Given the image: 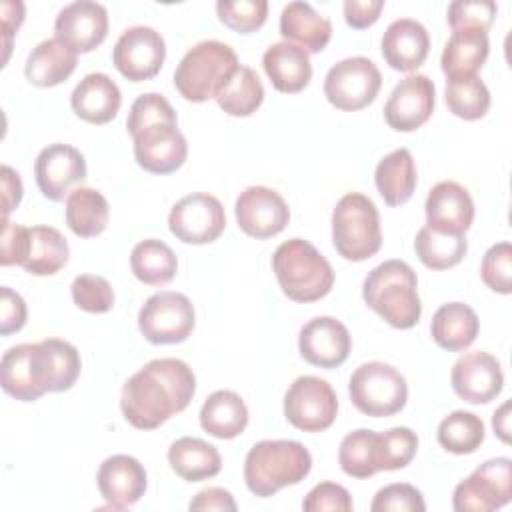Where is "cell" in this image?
I'll list each match as a JSON object with an SVG mask.
<instances>
[{"label": "cell", "instance_id": "obj_1", "mask_svg": "<svg viewBox=\"0 0 512 512\" xmlns=\"http://www.w3.org/2000/svg\"><path fill=\"white\" fill-rule=\"evenodd\" d=\"M196 392L192 368L178 358H156L132 374L120 394L124 418L138 430H154L182 412Z\"/></svg>", "mask_w": 512, "mask_h": 512}, {"label": "cell", "instance_id": "obj_2", "mask_svg": "<svg viewBox=\"0 0 512 512\" xmlns=\"http://www.w3.org/2000/svg\"><path fill=\"white\" fill-rule=\"evenodd\" d=\"M362 298L368 308L398 330L416 326L422 314L418 278L404 260H386L372 268L364 278Z\"/></svg>", "mask_w": 512, "mask_h": 512}, {"label": "cell", "instance_id": "obj_3", "mask_svg": "<svg viewBox=\"0 0 512 512\" xmlns=\"http://www.w3.org/2000/svg\"><path fill=\"white\" fill-rule=\"evenodd\" d=\"M310 470L312 456L296 440H260L248 450L244 460L246 486L260 498L302 482Z\"/></svg>", "mask_w": 512, "mask_h": 512}, {"label": "cell", "instance_id": "obj_4", "mask_svg": "<svg viewBox=\"0 0 512 512\" xmlns=\"http://www.w3.org/2000/svg\"><path fill=\"white\" fill-rule=\"evenodd\" d=\"M272 270L282 292L302 304L324 298L334 284L330 262L302 238H290L274 250Z\"/></svg>", "mask_w": 512, "mask_h": 512}, {"label": "cell", "instance_id": "obj_5", "mask_svg": "<svg viewBox=\"0 0 512 512\" xmlns=\"http://www.w3.org/2000/svg\"><path fill=\"white\" fill-rule=\"evenodd\" d=\"M236 52L218 40H204L192 46L174 70V86L188 102L216 98L220 88L238 68Z\"/></svg>", "mask_w": 512, "mask_h": 512}, {"label": "cell", "instance_id": "obj_6", "mask_svg": "<svg viewBox=\"0 0 512 512\" xmlns=\"http://www.w3.org/2000/svg\"><path fill=\"white\" fill-rule=\"evenodd\" d=\"M332 244L342 258L352 262L368 260L380 250V214L368 196L348 192L338 200L332 212Z\"/></svg>", "mask_w": 512, "mask_h": 512}, {"label": "cell", "instance_id": "obj_7", "mask_svg": "<svg viewBox=\"0 0 512 512\" xmlns=\"http://www.w3.org/2000/svg\"><path fill=\"white\" fill-rule=\"evenodd\" d=\"M352 404L366 416L386 418L400 412L408 400L406 378L390 364H360L348 382Z\"/></svg>", "mask_w": 512, "mask_h": 512}, {"label": "cell", "instance_id": "obj_8", "mask_svg": "<svg viewBox=\"0 0 512 512\" xmlns=\"http://www.w3.org/2000/svg\"><path fill=\"white\" fill-rule=\"evenodd\" d=\"M382 86V74L378 66L364 58L352 56L336 62L324 78L326 100L342 110L356 112L374 102Z\"/></svg>", "mask_w": 512, "mask_h": 512}, {"label": "cell", "instance_id": "obj_9", "mask_svg": "<svg viewBox=\"0 0 512 512\" xmlns=\"http://www.w3.org/2000/svg\"><path fill=\"white\" fill-rule=\"evenodd\" d=\"M194 324L192 302L172 290L152 294L138 312V328L152 344H180L192 334Z\"/></svg>", "mask_w": 512, "mask_h": 512}, {"label": "cell", "instance_id": "obj_10", "mask_svg": "<svg viewBox=\"0 0 512 512\" xmlns=\"http://www.w3.org/2000/svg\"><path fill=\"white\" fill-rule=\"evenodd\" d=\"M512 498V462L506 456L482 462L466 480L456 484L452 508L456 512H492Z\"/></svg>", "mask_w": 512, "mask_h": 512}, {"label": "cell", "instance_id": "obj_11", "mask_svg": "<svg viewBox=\"0 0 512 512\" xmlns=\"http://www.w3.org/2000/svg\"><path fill=\"white\" fill-rule=\"evenodd\" d=\"M130 136L134 138L136 164L150 174H170L178 170L188 156V144L178 130L176 116L146 122Z\"/></svg>", "mask_w": 512, "mask_h": 512}, {"label": "cell", "instance_id": "obj_12", "mask_svg": "<svg viewBox=\"0 0 512 512\" xmlns=\"http://www.w3.org/2000/svg\"><path fill=\"white\" fill-rule=\"evenodd\" d=\"M338 414V398L332 386L318 376L296 378L284 394V416L302 432L330 428Z\"/></svg>", "mask_w": 512, "mask_h": 512}, {"label": "cell", "instance_id": "obj_13", "mask_svg": "<svg viewBox=\"0 0 512 512\" xmlns=\"http://www.w3.org/2000/svg\"><path fill=\"white\" fill-rule=\"evenodd\" d=\"M0 384L8 396L20 402H34L50 392L44 344L26 342L8 348L0 362Z\"/></svg>", "mask_w": 512, "mask_h": 512}, {"label": "cell", "instance_id": "obj_14", "mask_svg": "<svg viewBox=\"0 0 512 512\" xmlns=\"http://www.w3.org/2000/svg\"><path fill=\"white\" fill-rule=\"evenodd\" d=\"M168 228L184 244L214 242L226 228L222 202L206 192L188 194L172 206Z\"/></svg>", "mask_w": 512, "mask_h": 512}, {"label": "cell", "instance_id": "obj_15", "mask_svg": "<svg viewBox=\"0 0 512 512\" xmlns=\"http://www.w3.org/2000/svg\"><path fill=\"white\" fill-rule=\"evenodd\" d=\"M166 58V44L160 32L150 26L126 28L114 44L112 62L130 82L154 78Z\"/></svg>", "mask_w": 512, "mask_h": 512}, {"label": "cell", "instance_id": "obj_16", "mask_svg": "<svg viewBox=\"0 0 512 512\" xmlns=\"http://www.w3.org/2000/svg\"><path fill=\"white\" fill-rule=\"evenodd\" d=\"M234 214L240 230L258 240L280 234L290 222L286 200L266 186H248L240 192L234 204Z\"/></svg>", "mask_w": 512, "mask_h": 512}, {"label": "cell", "instance_id": "obj_17", "mask_svg": "<svg viewBox=\"0 0 512 512\" xmlns=\"http://www.w3.org/2000/svg\"><path fill=\"white\" fill-rule=\"evenodd\" d=\"M38 190L52 202L68 198L70 188L86 180V160L78 148L70 144H48L40 150L34 162Z\"/></svg>", "mask_w": 512, "mask_h": 512}, {"label": "cell", "instance_id": "obj_18", "mask_svg": "<svg viewBox=\"0 0 512 512\" xmlns=\"http://www.w3.org/2000/svg\"><path fill=\"white\" fill-rule=\"evenodd\" d=\"M436 88L424 74H410L400 80L384 106L386 124L396 132H414L434 112Z\"/></svg>", "mask_w": 512, "mask_h": 512}, {"label": "cell", "instance_id": "obj_19", "mask_svg": "<svg viewBox=\"0 0 512 512\" xmlns=\"http://www.w3.org/2000/svg\"><path fill=\"white\" fill-rule=\"evenodd\" d=\"M452 390L468 404H486L494 400L504 386L500 362L482 350L460 356L450 372Z\"/></svg>", "mask_w": 512, "mask_h": 512}, {"label": "cell", "instance_id": "obj_20", "mask_svg": "<svg viewBox=\"0 0 512 512\" xmlns=\"http://www.w3.org/2000/svg\"><path fill=\"white\" fill-rule=\"evenodd\" d=\"M352 348L348 328L332 316L308 320L298 334L300 356L318 368H338L346 362Z\"/></svg>", "mask_w": 512, "mask_h": 512}, {"label": "cell", "instance_id": "obj_21", "mask_svg": "<svg viewBox=\"0 0 512 512\" xmlns=\"http://www.w3.org/2000/svg\"><path fill=\"white\" fill-rule=\"evenodd\" d=\"M54 32L74 52H92L108 34V12L102 4L90 0L66 4L56 16Z\"/></svg>", "mask_w": 512, "mask_h": 512}, {"label": "cell", "instance_id": "obj_22", "mask_svg": "<svg viewBox=\"0 0 512 512\" xmlns=\"http://www.w3.org/2000/svg\"><path fill=\"white\" fill-rule=\"evenodd\" d=\"M96 482L108 506L124 510L144 496L146 470L136 458L128 454H114L100 464Z\"/></svg>", "mask_w": 512, "mask_h": 512}, {"label": "cell", "instance_id": "obj_23", "mask_svg": "<svg viewBox=\"0 0 512 512\" xmlns=\"http://www.w3.org/2000/svg\"><path fill=\"white\" fill-rule=\"evenodd\" d=\"M424 210L426 226L448 234H464L474 222V202L470 192L452 180L432 186Z\"/></svg>", "mask_w": 512, "mask_h": 512}, {"label": "cell", "instance_id": "obj_24", "mask_svg": "<svg viewBox=\"0 0 512 512\" xmlns=\"http://www.w3.org/2000/svg\"><path fill=\"white\" fill-rule=\"evenodd\" d=\"M430 52L428 30L412 18L394 20L382 36V56L392 70L412 72Z\"/></svg>", "mask_w": 512, "mask_h": 512}, {"label": "cell", "instance_id": "obj_25", "mask_svg": "<svg viewBox=\"0 0 512 512\" xmlns=\"http://www.w3.org/2000/svg\"><path fill=\"white\" fill-rule=\"evenodd\" d=\"M122 104L118 84L102 72L86 74L70 96V106L78 118L90 124H106L116 118Z\"/></svg>", "mask_w": 512, "mask_h": 512}, {"label": "cell", "instance_id": "obj_26", "mask_svg": "<svg viewBox=\"0 0 512 512\" xmlns=\"http://www.w3.org/2000/svg\"><path fill=\"white\" fill-rule=\"evenodd\" d=\"M262 66L272 86L282 94H296L304 90L312 78L308 52L286 40L266 48Z\"/></svg>", "mask_w": 512, "mask_h": 512}, {"label": "cell", "instance_id": "obj_27", "mask_svg": "<svg viewBox=\"0 0 512 512\" xmlns=\"http://www.w3.org/2000/svg\"><path fill=\"white\" fill-rule=\"evenodd\" d=\"M280 34L306 52H322L332 38V22L308 2H288L280 14Z\"/></svg>", "mask_w": 512, "mask_h": 512}, {"label": "cell", "instance_id": "obj_28", "mask_svg": "<svg viewBox=\"0 0 512 512\" xmlns=\"http://www.w3.org/2000/svg\"><path fill=\"white\" fill-rule=\"evenodd\" d=\"M490 52L488 32L478 28H458L450 34L448 42L444 44L440 66L450 78H464L476 76V72L484 66Z\"/></svg>", "mask_w": 512, "mask_h": 512}, {"label": "cell", "instance_id": "obj_29", "mask_svg": "<svg viewBox=\"0 0 512 512\" xmlns=\"http://www.w3.org/2000/svg\"><path fill=\"white\" fill-rule=\"evenodd\" d=\"M78 64V52L66 46L62 40L48 38L42 40L30 54L24 64L26 80L40 88H50L62 84L72 76Z\"/></svg>", "mask_w": 512, "mask_h": 512}, {"label": "cell", "instance_id": "obj_30", "mask_svg": "<svg viewBox=\"0 0 512 512\" xmlns=\"http://www.w3.org/2000/svg\"><path fill=\"white\" fill-rule=\"evenodd\" d=\"M478 330H480V320L476 312L464 302L442 304L434 312L432 324H430L434 342L448 352L466 350L476 340Z\"/></svg>", "mask_w": 512, "mask_h": 512}, {"label": "cell", "instance_id": "obj_31", "mask_svg": "<svg viewBox=\"0 0 512 512\" xmlns=\"http://www.w3.org/2000/svg\"><path fill=\"white\" fill-rule=\"evenodd\" d=\"M200 426L214 438H236L248 426V408L240 394L232 390H216L200 408Z\"/></svg>", "mask_w": 512, "mask_h": 512}, {"label": "cell", "instance_id": "obj_32", "mask_svg": "<svg viewBox=\"0 0 512 512\" xmlns=\"http://www.w3.org/2000/svg\"><path fill=\"white\" fill-rule=\"evenodd\" d=\"M168 462L170 468L186 482L214 478L222 468V458L216 446L192 436H182L170 444Z\"/></svg>", "mask_w": 512, "mask_h": 512}, {"label": "cell", "instance_id": "obj_33", "mask_svg": "<svg viewBox=\"0 0 512 512\" xmlns=\"http://www.w3.org/2000/svg\"><path fill=\"white\" fill-rule=\"evenodd\" d=\"M416 164L408 148L386 154L374 170V184L388 206L406 204L416 188Z\"/></svg>", "mask_w": 512, "mask_h": 512}, {"label": "cell", "instance_id": "obj_34", "mask_svg": "<svg viewBox=\"0 0 512 512\" xmlns=\"http://www.w3.org/2000/svg\"><path fill=\"white\" fill-rule=\"evenodd\" d=\"M68 254L70 248L60 230L52 226H32L20 266L34 276H52L66 266Z\"/></svg>", "mask_w": 512, "mask_h": 512}, {"label": "cell", "instance_id": "obj_35", "mask_svg": "<svg viewBox=\"0 0 512 512\" xmlns=\"http://www.w3.org/2000/svg\"><path fill=\"white\" fill-rule=\"evenodd\" d=\"M108 200L94 188L78 186L66 198V224L80 238H94L108 226Z\"/></svg>", "mask_w": 512, "mask_h": 512}, {"label": "cell", "instance_id": "obj_36", "mask_svg": "<svg viewBox=\"0 0 512 512\" xmlns=\"http://www.w3.org/2000/svg\"><path fill=\"white\" fill-rule=\"evenodd\" d=\"M130 268L142 284L162 286L174 280L178 272V260L166 242L148 238L132 248Z\"/></svg>", "mask_w": 512, "mask_h": 512}, {"label": "cell", "instance_id": "obj_37", "mask_svg": "<svg viewBox=\"0 0 512 512\" xmlns=\"http://www.w3.org/2000/svg\"><path fill=\"white\" fill-rule=\"evenodd\" d=\"M264 100V86L250 66H238L216 94L218 106L228 116H250Z\"/></svg>", "mask_w": 512, "mask_h": 512}, {"label": "cell", "instance_id": "obj_38", "mask_svg": "<svg viewBox=\"0 0 512 512\" xmlns=\"http://www.w3.org/2000/svg\"><path fill=\"white\" fill-rule=\"evenodd\" d=\"M414 250L420 262L430 270H448L466 256L468 242L464 234H448L422 226L414 240Z\"/></svg>", "mask_w": 512, "mask_h": 512}, {"label": "cell", "instance_id": "obj_39", "mask_svg": "<svg viewBox=\"0 0 512 512\" xmlns=\"http://www.w3.org/2000/svg\"><path fill=\"white\" fill-rule=\"evenodd\" d=\"M438 444L452 454H472L484 442L486 430L480 416L456 410L438 424Z\"/></svg>", "mask_w": 512, "mask_h": 512}, {"label": "cell", "instance_id": "obj_40", "mask_svg": "<svg viewBox=\"0 0 512 512\" xmlns=\"http://www.w3.org/2000/svg\"><path fill=\"white\" fill-rule=\"evenodd\" d=\"M444 100L448 110L462 120H480L490 108V92L478 74L446 80Z\"/></svg>", "mask_w": 512, "mask_h": 512}, {"label": "cell", "instance_id": "obj_41", "mask_svg": "<svg viewBox=\"0 0 512 512\" xmlns=\"http://www.w3.org/2000/svg\"><path fill=\"white\" fill-rule=\"evenodd\" d=\"M378 432L358 428L346 434L338 448V464L352 478H370L378 472L376 466Z\"/></svg>", "mask_w": 512, "mask_h": 512}, {"label": "cell", "instance_id": "obj_42", "mask_svg": "<svg viewBox=\"0 0 512 512\" xmlns=\"http://www.w3.org/2000/svg\"><path fill=\"white\" fill-rule=\"evenodd\" d=\"M418 450V436L406 426H396L378 434L376 466L380 470L406 468Z\"/></svg>", "mask_w": 512, "mask_h": 512}, {"label": "cell", "instance_id": "obj_43", "mask_svg": "<svg viewBox=\"0 0 512 512\" xmlns=\"http://www.w3.org/2000/svg\"><path fill=\"white\" fill-rule=\"evenodd\" d=\"M48 360V374H50V392H64L74 386L80 376V354L78 350L60 338H46L42 340Z\"/></svg>", "mask_w": 512, "mask_h": 512}, {"label": "cell", "instance_id": "obj_44", "mask_svg": "<svg viewBox=\"0 0 512 512\" xmlns=\"http://www.w3.org/2000/svg\"><path fill=\"white\" fill-rule=\"evenodd\" d=\"M218 18L230 30L240 34L256 32L264 26L268 18V2L266 0H240V2H216Z\"/></svg>", "mask_w": 512, "mask_h": 512}, {"label": "cell", "instance_id": "obj_45", "mask_svg": "<svg viewBox=\"0 0 512 512\" xmlns=\"http://www.w3.org/2000/svg\"><path fill=\"white\" fill-rule=\"evenodd\" d=\"M74 304L90 314H104L114 306V290L110 282L96 274H80L74 278L72 286Z\"/></svg>", "mask_w": 512, "mask_h": 512}, {"label": "cell", "instance_id": "obj_46", "mask_svg": "<svg viewBox=\"0 0 512 512\" xmlns=\"http://www.w3.org/2000/svg\"><path fill=\"white\" fill-rule=\"evenodd\" d=\"M482 282L498 292L510 294L512 292V246L510 242H498L490 246L482 258L480 266Z\"/></svg>", "mask_w": 512, "mask_h": 512}, {"label": "cell", "instance_id": "obj_47", "mask_svg": "<svg viewBox=\"0 0 512 512\" xmlns=\"http://www.w3.org/2000/svg\"><path fill=\"white\" fill-rule=\"evenodd\" d=\"M372 512H424L426 502L422 492L406 482H396L380 488L370 504Z\"/></svg>", "mask_w": 512, "mask_h": 512}, {"label": "cell", "instance_id": "obj_48", "mask_svg": "<svg viewBox=\"0 0 512 512\" xmlns=\"http://www.w3.org/2000/svg\"><path fill=\"white\" fill-rule=\"evenodd\" d=\"M498 6L492 0H458L448 6L446 20L452 30L478 28L488 30L496 18Z\"/></svg>", "mask_w": 512, "mask_h": 512}, {"label": "cell", "instance_id": "obj_49", "mask_svg": "<svg viewBox=\"0 0 512 512\" xmlns=\"http://www.w3.org/2000/svg\"><path fill=\"white\" fill-rule=\"evenodd\" d=\"M352 496L350 492L336 484V482H320L316 484L304 498L302 510L306 512H322V510H340L350 512L352 510Z\"/></svg>", "mask_w": 512, "mask_h": 512}, {"label": "cell", "instance_id": "obj_50", "mask_svg": "<svg viewBox=\"0 0 512 512\" xmlns=\"http://www.w3.org/2000/svg\"><path fill=\"white\" fill-rule=\"evenodd\" d=\"M0 308H2V316H0V334L8 336L12 332L22 330V326L26 324V302L24 298L14 292L8 286L0 288Z\"/></svg>", "mask_w": 512, "mask_h": 512}, {"label": "cell", "instance_id": "obj_51", "mask_svg": "<svg viewBox=\"0 0 512 512\" xmlns=\"http://www.w3.org/2000/svg\"><path fill=\"white\" fill-rule=\"evenodd\" d=\"M28 230L26 226L12 224L4 220L2 224V252H0V264L2 266H14L22 264L26 244H28Z\"/></svg>", "mask_w": 512, "mask_h": 512}, {"label": "cell", "instance_id": "obj_52", "mask_svg": "<svg viewBox=\"0 0 512 512\" xmlns=\"http://www.w3.org/2000/svg\"><path fill=\"white\" fill-rule=\"evenodd\" d=\"M384 8V0H346L344 20L350 28L362 30L372 26Z\"/></svg>", "mask_w": 512, "mask_h": 512}, {"label": "cell", "instance_id": "obj_53", "mask_svg": "<svg viewBox=\"0 0 512 512\" xmlns=\"http://www.w3.org/2000/svg\"><path fill=\"white\" fill-rule=\"evenodd\" d=\"M190 510H220V512H234L238 506L232 498V494L224 488L212 486V488H204L200 490L188 504Z\"/></svg>", "mask_w": 512, "mask_h": 512}, {"label": "cell", "instance_id": "obj_54", "mask_svg": "<svg viewBox=\"0 0 512 512\" xmlns=\"http://www.w3.org/2000/svg\"><path fill=\"white\" fill-rule=\"evenodd\" d=\"M2 14V40H4V64L8 60L10 48H12V38L16 30L20 28L24 20V4L22 2H2L0 6Z\"/></svg>", "mask_w": 512, "mask_h": 512}, {"label": "cell", "instance_id": "obj_55", "mask_svg": "<svg viewBox=\"0 0 512 512\" xmlns=\"http://www.w3.org/2000/svg\"><path fill=\"white\" fill-rule=\"evenodd\" d=\"M22 200V180L20 174L10 168L2 166V218L8 220L10 210H14Z\"/></svg>", "mask_w": 512, "mask_h": 512}, {"label": "cell", "instance_id": "obj_56", "mask_svg": "<svg viewBox=\"0 0 512 512\" xmlns=\"http://www.w3.org/2000/svg\"><path fill=\"white\" fill-rule=\"evenodd\" d=\"M510 402H504L492 416L494 432L502 442H510Z\"/></svg>", "mask_w": 512, "mask_h": 512}]
</instances>
